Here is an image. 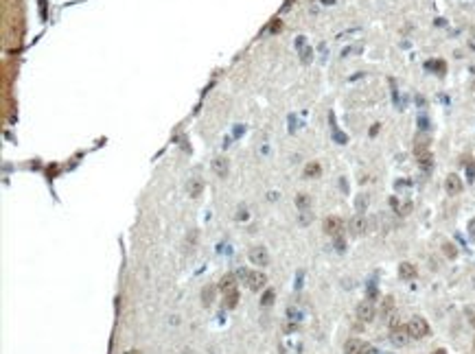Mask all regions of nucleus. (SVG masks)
<instances>
[{
	"mask_svg": "<svg viewBox=\"0 0 475 354\" xmlns=\"http://www.w3.org/2000/svg\"><path fill=\"white\" fill-rule=\"evenodd\" d=\"M324 232L328 236H333V239H338V236H342V232H344V221L340 217H326L324 219Z\"/></svg>",
	"mask_w": 475,
	"mask_h": 354,
	"instance_id": "4",
	"label": "nucleus"
},
{
	"mask_svg": "<svg viewBox=\"0 0 475 354\" xmlns=\"http://www.w3.org/2000/svg\"><path fill=\"white\" fill-rule=\"evenodd\" d=\"M239 276L245 280V284H247V289H250V291H261L263 286L267 284V278H265V274H261V271H247V269H243V271H239Z\"/></svg>",
	"mask_w": 475,
	"mask_h": 354,
	"instance_id": "1",
	"label": "nucleus"
},
{
	"mask_svg": "<svg viewBox=\"0 0 475 354\" xmlns=\"http://www.w3.org/2000/svg\"><path fill=\"white\" fill-rule=\"evenodd\" d=\"M364 354H381V352H379L377 348H372V345H368V348H366V352H364Z\"/></svg>",
	"mask_w": 475,
	"mask_h": 354,
	"instance_id": "23",
	"label": "nucleus"
},
{
	"mask_svg": "<svg viewBox=\"0 0 475 354\" xmlns=\"http://www.w3.org/2000/svg\"><path fill=\"white\" fill-rule=\"evenodd\" d=\"M125 354H141V352H138V350H127Z\"/></svg>",
	"mask_w": 475,
	"mask_h": 354,
	"instance_id": "25",
	"label": "nucleus"
},
{
	"mask_svg": "<svg viewBox=\"0 0 475 354\" xmlns=\"http://www.w3.org/2000/svg\"><path fill=\"white\" fill-rule=\"evenodd\" d=\"M213 171L217 177H226L228 175V160L226 158H215L213 160Z\"/></svg>",
	"mask_w": 475,
	"mask_h": 354,
	"instance_id": "11",
	"label": "nucleus"
},
{
	"mask_svg": "<svg viewBox=\"0 0 475 354\" xmlns=\"http://www.w3.org/2000/svg\"><path fill=\"white\" fill-rule=\"evenodd\" d=\"M320 173H322V168H320L318 162H309V164L304 166V177L306 180H316V177H320Z\"/></svg>",
	"mask_w": 475,
	"mask_h": 354,
	"instance_id": "13",
	"label": "nucleus"
},
{
	"mask_svg": "<svg viewBox=\"0 0 475 354\" xmlns=\"http://www.w3.org/2000/svg\"><path fill=\"white\" fill-rule=\"evenodd\" d=\"M392 308H394V298H385L383 304H381V315L383 317H392Z\"/></svg>",
	"mask_w": 475,
	"mask_h": 354,
	"instance_id": "19",
	"label": "nucleus"
},
{
	"mask_svg": "<svg viewBox=\"0 0 475 354\" xmlns=\"http://www.w3.org/2000/svg\"><path fill=\"white\" fill-rule=\"evenodd\" d=\"M405 328H407V333H410L412 339H425L429 335V323L423 319V317H412Z\"/></svg>",
	"mask_w": 475,
	"mask_h": 354,
	"instance_id": "2",
	"label": "nucleus"
},
{
	"mask_svg": "<svg viewBox=\"0 0 475 354\" xmlns=\"http://www.w3.org/2000/svg\"><path fill=\"white\" fill-rule=\"evenodd\" d=\"M469 321H471V326H475V308H473V311H469Z\"/></svg>",
	"mask_w": 475,
	"mask_h": 354,
	"instance_id": "24",
	"label": "nucleus"
},
{
	"mask_svg": "<svg viewBox=\"0 0 475 354\" xmlns=\"http://www.w3.org/2000/svg\"><path fill=\"white\" fill-rule=\"evenodd\" d=\"M247 258H250V262L257 264V267H267V264H269V254H267V249L263 247V245L252 247L250 252H247Z\"/></svg>",
	"mask_w": 475,
	"mask_h": 354,
	"instance_id": "3",
	"label": "nucleus"
},
{
	"mask_svg": "<svg viewBox=\"0 0 475 354\" xmlns=\"http://www.w3.org/2000/svg\"><path fill=\"white\" fill-rule=\"evenodd\" d=\"M228 308H235L239 304V291H237V286L235 289H230V291H226V302H223Z\"/></svg>",
	"mask_w": 475,
	"mask_h": 354,
	"instance_id": "15",
	"label": "nucleus"
},
{
	"mask_svg": "<svg viewBox=\"0 0 475 354\" xmlns=\"http://www.w3.org/2000/svg\"><path fill=\"white\" fill-rule=\"evenodd\" d=\"M473 33H475V28H473Z\"/></svg>",
	"mask_w": 475,
	"mask_h": 354,
	"instance_id": "28",
	"label": "nucleus"
},
{
	"mask_svg": "<svg viewBox=\"0 0 475 354\" xmlns=\"http://www.w3.org/2000/svg\"><path fill=\"white\" fill-rule=\"evenodd\" d=\"M473 348H475V339H473Z\"/></svg>",
	"mask_w": 475,
	"mask_h": 354,
	"instance_id": "27",
	"label": "nucleus"
},
{
	"mask_svg": "<svg viewBox=\"0 0 475 354\" xmlns=\"http://www.w3.org/2000/svg\"><path fill=\"white\" fill-rule=\"evenodd\" d=\"M213 295H215V289H213V286H206V289H204V293H202L204 306H210V304H213Z\"/></svg>",
	"mask_w": 475,
	"mask_h": 354,
	"instance_id": "20",
	"label": "nucleus"
},
{
	"mask_svg": "<svg viewBox=\"0 0 475 354\" xmlns=\"http://www.w3.org/2000/svg\"><path fill=\"white\" fill-rule=\"evenodd\" d=\"M235 284H237V282H235V276H230V274H228V276H223V278H221V282H219V289H221V291L226 293V291L235 289Z\"/></svg>",
	"mask_w": 475,
	"mask_h": 354,
	"instance_id": "17",
	"label": "nucleus"
},
{
	"mask_svg": "<svg viewBox=\"0 0 475 354\" xmlns=\"http://www.w3.org/2000/svg\"><path fill=\"white\" fill-rule=\"evenodd\" d=\"M348 227H350V232H353L355 236L366 234V230H368V219H366V215H355L353 219H350Z\"/></svg>",
	"mask_w": 475,
	"mask_h": 354,
	"instance_id": "8",
	"label": "nucleus"
},
{
	"mask_svg": "<svg viewBox=\"0 0 475 354\" xmlns=\"http://www.w3.org/2000/svg\"><path fill=\"white\" fill-rule=\"evenodd\" d=\"M416 158H418L423 168H432V153H429L427 149L425 151H416Z\"/></svg>",
	"mask_w": 475,
	"mask_h": 354,
	"instance_id": "16",
	"label": "nucleus"
},
{
	"mask_svg": "<svg viewBox=\"0 0 475 354\" xmlns=\"http://www.w3.org/2000/svg\"><path fill=\"white\" fill-rule=\"evenodd\" d=\"M466 175H469V182H473V180H475V171H473V164H469V166H466Z\"/></svg>",
	"mask_w": 475,
	"mask_h": 354,
	"instance_id": "22",
	"label": "nucleus"
},
{
	"mask_svg": "<svg viewBox=\"0 0 475 354\" xmlns=\"http://www.w3.org/2000/svg\"><path fill=\"white\" fill-rule=\"evenodd\" d=\"M444 190H447V195H460L462 193V180H460V175L451 173L447 175V180H444Z\"/></svg>",
	"mask_w": 475,
	"mask_h": 354,
	"instance_id": "7",
	"label": "nucleus"
},
{
	"mask_svg": "<svg viewBox=\"0 0 475 354\" xmlns=\"http://www.w3.org/2000/svg\"><path fill=\"white\" fill-rule=\"evenodd\" d=\"M442 252H444V256H447V258H456V256H458V249H456L454 243H444V245H442Z\"/></svg>",
	"mask_w": 475,
	"mask_h": 354,
	"instance_id": "21",
	"label": "nucleus"
},
{
	"mask_svg": "<svg viewBox=\"0 0 475 354\" xmlns=\"http://www.w3.org/2000/svg\"><path fill=\"white\" fill-rule=\"evenodd\" d=\"M188 195L191 197H200L202 195V190H204V180H200V177H193L191 182H188Z\"/></svg>",
	"mask_w": 475,
	"mask_h": 354,
	"instance_id": "12",
	"label": "nucleus"
},
{
	"mask_svg": "<svg viewBox=\"0 0 475 354\" xmlns=\"http://www.w3.org/2000/svg\"><path fill=\"white\" fill-rule=\"evenodd\" d=\"M368 348V343L366 341H361V339H348V341L344 343V352L346 354H364Z\"/></svg>",
	"mask_w": 475,
	"mask_h": 354,
	"instance_id": "9",
	"label": "nucleus"
},
{
	"mask_svg": "<svg viewBox=\"0 0 475 354\" xmlns=\"http://www.w3.org/2000/svg\"><path fill=\"white\" fill-rule=\"evenodd\" d=\"M375 315H377V311H375V304L372 302H361L359 306H357V319L359 321H372L375 319Z\"/></svg>",
	"mask_w": 475,
	"mask_h": 354,
	"instance_id": "6",
	"label": "nucleus"
},
{
	"mask_svg": "<svg viewBox=\"0 0 475 354\" xmlns=\"http://www.w3.org/2000/svg\"><path fill=\"white\" fill-rule=\"evenodd\" d=\"M399 276L403 280H414L416 276H418V271H416V267L412 262H401L399 264Z\"/></svg>",
	"mask_w": 475,
	"mask_h": 354,
	"instance_id": "10",
	"label": "nucleus"
},
{
	"mask_svg": "<svg viewBox=\"0 0 475 354\" xmlns=\"http://www.w3.org/2000/svg\"><path fill=\"white\" fill-rule=\"evenodd\" d=\"M296 205H298V210H309L311 208V195L309 193H298L296 195Z\"/></svg>",
	"mask_w": 475,
	"mask_h": 354,
	"instance_id": "14",
	"label": "nucleus"
},
{
	"mask_svg": "<svg viewBox=\"0 0 475 354\" xmlns=\"http://www.w3.org/2000/svg\"><path fill=\"white\" fill-rule=\"evenodd\" d=\"M410 333H407V328L405 326H399V328H392L390 330V341L394 345H399V348H403V345H407V341H410Z\"/></svg>",
	"mask_w": 475,
	"mask_h": 354,
	"instance_id": "5",
	"label": "nucleus"
},
{
	"mask_svg": "<svg viewBox=\"0 0 475 354\" xmlns=\"http://www.w3.org/2000/svg\"><path fill=\"white\" fill-rule=\"evenodd\" d=\"M274 300H276V293H274V289H267L265 293H263V298H261V306H272L274 304Z\"/></svg>",
	"mask_w": 475,
	"mask_h": 354,
	"instance_id": "18",
	"label": "nucleus"
},
{
	"mask_svg": "<svg viewBox=\"0 0 475 354\" xmlns=\"http://www.w3.org/2000/svg\"><path fill=\"white\" fill-rule=\"evenodd\" d=\"M434 354H447V352H444V350H442V348H440V350H436V352H434Z\"/></svg>",
	"mask_w": 475,
	"mask_h": 354,
	"instance_id": "26",
	"label": "nucleus"
}]
</instances>
